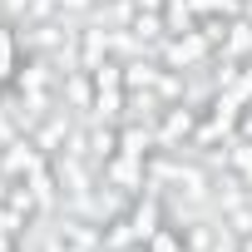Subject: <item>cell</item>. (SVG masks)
<instances>
[{
  "label": "cell",
  "mask_w": 252,
  "mask_h": 252,
  "mask_svg": "<svg viewBox=\"0 0 252 252\" xmlns=\"http://www.w3.org/2000/svg\"><path fill=\"white\" fill-rule=\"evenodd\" d=\"M198 119H203V109L198 104H163V114L154 119V139H158V149H173V154H183L188 149V139H193V129H198Z\"/></svg>",
  "instance_id": "obj_1"
},
{
  "label": "cell",
  "mask_w": 252,
  "mask_h": 252,
  "mask_svg": "<svg viewBox=\"0 0 252 252\" xmlns=\"http://www.w3.org/2000/svg\"><path fill=\"white\" fill-rule=\"evenodd\" d=\"M218 50H208V40L198 35V30H183V35H168L163 45H158V60L168 64V69H178V74H198V69H208V60H213Z\"/></svg>",
  "instance_id": "obj_2"
},
{
  "label": "cell",
  "mask_w": 252,
  "mask_h": 252,
  "mask_svg": "<svg viewBox=\"0 0 252 252\" xmlns=\"http://www.w3.org/2000/svg\"><path fill=\"white\" fill-rule=\"evenodd\" d=\"M99 178L104 183H114L119 193H129V198H139L144 193V158H129V154H114L104 168H99Z\"/></svg>",
  "instance_id": "obj_3"
},
{
  "label": "cell",
  "mask_w": 252,
  "mask_h": 252,
  "mask_svg": "<svg viewBox=\"0 0 252 252\" xmlns=\"http://www.w3.org/2000/svg\"><path fill=\"white\" fill-rule=\"evenodd\" d=\"M154 149H158L154 124H139V119H124V124H119V154H129V158H149Z\"/></svg>",
  "instance_id": "obj_4"
},
{
  "label": "cell",
  "mask_w": 252,
  "mask_h": 252,
  "mask_svg": "<svg viewBox=\"0 0 252 252\" xmlns=\"http://www.w3.org/2000/svg\"><path fill=\"white\" fill-rule=\"evenodd\" d=\"M60 104L64 109H94V74L89 69H69L60 79Z\"/></svg>",
  "instance_id": "obj_5"
},
{
  "label": "cell",
  "mask_w": 252,
  "mask_h": 252,
  "mask_svg": "<svg viewBox=\"0 0 252 252\" xmlns=\"http://www.w3.org/2000/svg\"><path fill=\"white\" fill-rule=\"evenodd\" d=\"M218 55L247 64V55H252V15H232V20H227V40H222Z\"/></svg>",
  "instance_id": "obj_6"
},
{
  "label": "cell",
  "mask_w": 252,
  "mask_h": 252,
  "mask_svg": "<svg viewBox=\"0 0 252 252\" xmlns=\"http://www.w3.org/2000/svg\"><path fill=\"white\" fill-rule=\"evenodd\" d=\"M198 15H247V0H188Z\"/></svg>",
  "instance_id": "obj_7"
},
{
  "label": "cell",
  "mask_w": 252,
  "mask_h": 252,
  "mask_svg": "<svg viewBox=\"0 0 252 252\" xmlns=\"http://www.w3.org/2000/svg\"><path fill=\"white\" fill-rule=\"evenodd\" d=\"M25 222H30V218H20L5 198H0V237H25Z\"/></svg>",
  "instance_id": "obj_8"
},
{
  "label": "cell",
  "mask_w": 252,
  "mask_h": 252,
  "mask_svg": "<svg viewBox=\"0 0 252 252\" xmlns=\"http://www.w3.org/2000/svg\"><path fill=\"white\" fill-rule=\"evenodd\" d=\"M232 252H252V237H242V242H232Z\"/></svg>",
  "instance_id": "obj_9"
},
{
  "label": "cell",
  "mask_w": 252,
  "mask_h": 252,
  "mask_svg": "<svg viewBox=\"0 0 252 252\" xmlns=\"http://www.w3.org/2000/svg\"><path fill=\"white\" fill-rule=\"evenodd\" d=\"M99 5H114V0H99Z\"/></svg>",
  "instance_id": "obj_10"
}]
</instances>
